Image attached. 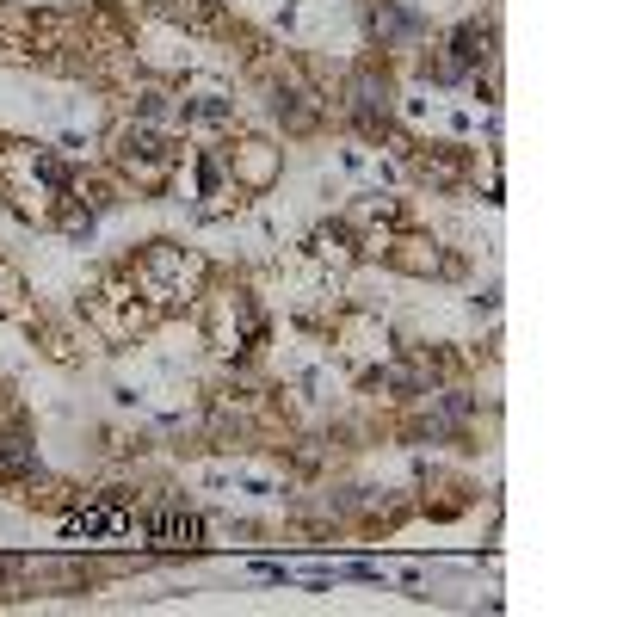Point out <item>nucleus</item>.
<instances>
[{
  "label": "nucleus",
  "mask_w": 617,
  "mask_h": 617,
  "mask_svg": "<svg viewBox=\"0 0 617 617\" xmlns=\"http://www.w3.org/2000/svg\"><path fill=\"white\" fill-rule=\"evenodd\" d=\"M149 537L173 543V550H192V543L204 537V525H198V519H179V513H167V519H149Z\"/></svg>",
  "instance_id": "obj_1"
}]
</instances>
